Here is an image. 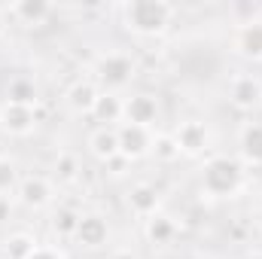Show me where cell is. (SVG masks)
I'll list each match as a JSON object with an SVG mask.
<instances>
[{
  "mask_svg": "<svg viewBox=\"0 0 262 259\" xmlns=\"http://www.w3.org/2000/svg\"><path fill=\"white\" fill-rule=\"evenodd\" d=\"M122 101H125V95H119V92H104V89H101V95H98V101H95V110H92V119H95L98 125L119 128V125H122Z\"/></svg>",
  "mask_w": 262,
  "mask_h": 259,
  "instance_id": "obj_17",
  "label": "cell"
},
{
  "mask_svg": "<svg viewBox=\"0 0 262 259\" xmlns=\"http://www.w3.org/2000/svg\"><path fill=\"white\" fill-rule=\"evenodd\" d=\"M232 49L244 61H262V18H247L235 28Z\"/></svg>",
  "mask_w": 262,
  "mask_h": 259,
  "instance_id": "obj_10",
  "label": "cell"
},
{
  "mask_svg": "<svg viewBox=\"0 0 262 259\" xmlns=\"http://www.w3.org/2000/svg\"><path fill=\"white\" fill-rule=\"evenodd\" d=\"M18 183H21V171H18L15 159L0 156V195L12 198V195H15V189H18Z\"/></svg>",
  "mask_w": 262,
  "mask_h": 259,
  "instance_id": "obj_23",
  "label": "cell"
},
{
  "mask_svg": "<svg viewBox=\"0 0 262 259\" xmlns=\"http://www.w3.org/2000/svg\"><path fill=\"white\" fill-rule=\"evenodd\" d=\"M125 204L137 220H149L162 210V192L152 183H134L125 195Z\"/></svg>",
  "mask_w": 262,
  "mask_h": 259,
  "instance_id": "obj_14",
  "label": "cell"
},
{
  "mask_svg": "<svg viewBox=\"0 0 262 259\" xmlns=\"http://www.w3.org/2000/svg\"><path fill=\"white\" fill-rule=\"evenodd\" d=\"M9 217H12V198L0 195V223H6Z\"/></svg>",
  "mask_w": 262,
  "mask_h": 259,
  "instance_id": "obj_26",
  "label": "cell"
},
{
  "mask_svg": "<svg viewBox=\"0 0 262 259\" xmlns=\"http://www.w3.org/2000/svg\"><path fill=\"white\" fill-rule=\"evenodd\" d=\"M79 159L73 156V153H58L55 156V162H52V174H55V180L58 183H76L79 180Z\"/></svg>",
  "mask_w": 262,
  "mask_h": 259,
  "instance_id": "obj_22",
  "label": "cell"
},
{
  "mask_svg": "<svg viewBox=\"0 0 262 259\" xmlns=\"http://www.w3.org/2000/svg\"><path fill=\"white\" fill-rule=\"evenodd\" d=\"M107 259H140V256H137L134 250H128V247H119V250H113Z\"/></svg>",
  "mask_w": 262,
  "mask_h": 259,
  "instance_id": "obj_27",
  "label": "cell"
},
{
  "mask_svg": "<svg viewBox=\"0 0 262 259\" xmlns=\"http://www.w3.org/2000/svg\"><path fill=\"white\" fill-rule=\"evenodd\" d=\"M15 198H18L28 210H43V207H49L52 198H55L52 180L43 177V174H28V177H21L18 189H15Z\"/></svg>",
  "mask_w": 262,
  "mask_h": 259,
  "instance_id": "obj_12",
  "label": "cell"
},
{
  "mask_svg": "<svg viewBox=\"0 0 262 259\" xmlns=\"http://www.w3.org/2000/svg\"><path fill=\"white\" fill-rule=\"evenodd\" d=\"M116 134H119V156L125 162H140V159L152 156V143H156L152 128H140V125L122 122L116 128Z\"/></svg>",
  "mask_w": 262,
  "mask_h": 259,
  "instance_id": "obj_6",
  "label": "cell"
},
{
  "mask_svg": "<svg viewBox=\"0 0 262 259\" xmlns=\"http://www.w3.org/2000/svg\"><path fill=\"white\" fill-rule=\"evenodd\" d=\"M6 31H9V15H6V6H0V40L6 37Z\"/></svg>",
  "mask_w": 262,
  "mask_h": 259,
  "instance_id": "obj_28",
  "label": "cell"
},
{
  "mask_svg": "<svg viewBox=\"0 0 262 259\" xmlns=\"http://www.w3.org/2000/svg\"><path fill=\"white\" fill-rule=\"evenodd\" d=\"M79 210H73V207H58L55 213H52V220H49V229H52V235L58 238V241H73V235H76V226H79Z\"/></svg>",
  "mask_w": 262,
  "mask_h": 259,
  "instance_id": "obj_19",
  "label": "cell"
},
{
  "mask_svg": "<svg viewBox=\"0 0 262 259\" xmlns=\"http://www.w3.org/2000/svg\"><path fill=\"white\" fill-rule=\"evenodd\" d=\"M162 116V107H159V98L152 92H131L122 101V122L128 125H140V128H156Z\"/></svg>",
  "mask_w": 262,
  "mask_h": 259,
  "instance_id": "obj_4",
  "label": "cell"
},
{
  "mask_svg": "<svg viewBox=\"0 0 262 259\" xmlns=\"http://www.w3.org/2000/svg\"><path fill=\"white\" fill-rule=\"evenodd\" d=\"M174 15H177V9L168 0H128V3H122V25L143 40L162 37L171 28Z\"/></svg>",
  "mask_w": 262,
  "mask_h": 259,
  "instance_id": "obj_2",
  "label": "cell"
},
{
  "mask_svg": "<svg viewBox=\"0 0 262 259\" xmlns=\"http://www.w3.org/2000/svg\"><path fill=\"white\" fill-rule=\"evenodd\" d=\"M226 95H229V104H232L235 110L253 113L262 101V79L253 76V73H235V76L229 79Z\"/></svg>",
  "mask_w": 262,
  "mask_h": 259,
  "instance_id": "obj_5",
  "label": "cell"
},
{
  "mask_svg": "<svg viewBox=\"0 0 262 259\" xmlns=\"http://www.w3.org/2000/svg\"><path fill=\"white\" fill-rule=\"evenodd\" d=\"M40 247V241L28 232H12L6 241H3V259H28L34 250Z\"/></svg>",
  "mask_w": 262,
  "mask_h": 259,
  "instance_id": "obj_21",
  "label": "cell"
},
{
  "mask_svg": "<svg viewBox=\"0 0 262 259\" xmlns=\"http://www.w3.org/2000/svg\"><path fill=\"white\" fill-rule=\"evenodd\" d=\"M92 73H95V82L104 85V92H122L137 76V61L122 49H110V52H101L95 58Z\"/></svg>",
  "mask_w": 262,
  "mask_h": 259,
  "instance_id": "obj_3",
  "label": "cell"
},
{
  "mask_svg": "<svg viewBox=\"0 0 262 259\" xmlns=\"http://www.w3.org/2000/svg\"><path fill=\"white\" fill-rule=\"evenodd\" d=\"M238 162L244 168H262V122L247 119L238 128Z\"/></svg>",
  "mask_w": 262,
  "mask_h": 259,
  "instance_id": "obj_13",
  "label": "cell"
},
{
  "mask_svg": "<svg viewBox=\"0 0 262 259\" xmlns=\"http://www.w3.org/2000/svg\"><path fill=\"white\" fill-rule=\"evenodd\" d=\"M244 259H262V250H253V253H247Z\"/></svg>",
  "mask_w": 262,
  "mask_h": 259,
  "instance_id": "obj_30",
  "label": "cell"
},
{
  "mask_svg": "<svg viewBox=\"0 0 262 259\" xmlns=\"http://www.w3.org/2000/svg\"><path fill=\"white\" fill-rule=\"evenodd\" d=\"M34 128H37V107H25L12 101L0 104V131H6L9 137H28Z\"/></svg>",
  "mask_w": 262,
  "mask_h": 259,
  "instance_id": "obj_9",
  "label": "cell"
},
{
  "mask_svg": "<svg viewBox=\"0 0 262 259\" xmlns=\"http://www.w3.org/2000/svg\"><path fill=\"white\" fill-rule=\"evenodd\" d=\"M171 137L177 140L180 156H189V159L204 156L207 146H210V128H207V122H201V119H183L177 128L171 131Z\"/></svg>",
  "mask_w": 262,
  "mask_h": 259,
  "instance_id": "obj_7",
  "label": "cell"
},
{
  "mask_svg": "<svg viewBox=\"0 0 262 259\" xmlns=\"http://www.w3.org/2000/svg\"><path fill=\"white\" fill-rule=\"evenodd\" d=\"M6 101L12 104H25V107H37V85L31 76H12L6 85Z\"/></svg>",
  "mask_w": 262,
  "mask_h": 259,
  "instance_id": "obj_20",
  "label": "cell"
},
{
  "mask_svg": "<svg viewBox=\"0 0 262 259\" xmlns=\"http://www.w3.org/2000/svg\"><path fill=\"white\" fill-rule=\"evenodd\" d=\"M253 119H256V122H262V101H259V107L253 110Z\"/></svg>",
  "mask_w": 262,
  "mask_h": 259,
  "instance_id": "obj_29",
  "label": "cell"
},
{
  "mask_svg": "<svg viewBox=\"0 0 262 259\" xmlns=\"http://www.w3.org/2000/svg\"><path fill=\"white\" fill-rule=\"evenodd\" d=\"M98 95H101V89H98L95 79H76L73 85H67L64 104H67V110H70L73 116H92Z\"/></svg>",
  "mask_w": 262,
  "mask_h": 259,
  "instance_id": "obj_15",
  "label": "cell"
},
{
  "mask_svg": "<svg viewBox=\"0 0 262 259\" xmlns=\"http://www.w3.org/2000/svg\"><path fill=\"white\" fill-rule=\"evenodd\" d=\"M143 235H146V241H149L152 247H168V244H174V238L180 235V226H177V220H174L171 213L159 210L156 217L143 220Z\"/></svg>",
  "mask_w": 262,
  "mask_h": 259,
  "instance_id": "obj_16",
  "label": "cell"
},
{
  "mask_svg": "<svg viewBox=\"0 0 262 259\" xmlns=\"http://www.w3.org/2000/svg\"><path fill=\"white\" fill-rule=\"evenodd\" d=\"M152 156L159 159V162H174V159H180V146H177V140L171 137V134H156V143H152Z\"/></svg>",
  "mask_w": 262,
  "mask_h": 259,
  "instance_id": "obj_24",
  "label": "cell"
},
{
  "mask_svg": "<svg viewBox=\"0 0 262 259\" xmlns=\"http://www.w3.org/2000/svg\"><path fill=\"white\" fill-rule=\"evenodd\" d=\"M85 146H89V153L98 159V162H113L116 156H119V134L116 128H107V125H98V128L89 134V140H85Z\"/></svg>",
  "mask_w": 262,
  "mask_h": 259,
  "instance_id": "obj_18",
  "label": "cell"
},
{
  "mask_svg": "<svg viewBox=\"0 0 262 259\" xmlns=\"http://www.w3.org/2000/svg\"><path fill=\"white\" fill-rule=\"evenodd\" d=\"M3 6H6L9 21H15L21 28H40L55 12V6L46 3V0H12V3H3Z\"/></svg>",
  "mask_w": 262,
  "mask_h": 259,
  "instance_id": "obj_11",
  "label": "cell"
},
{
  "mask_svg": "<svg viewBox=\"0 0 262 259\" xmlns=\"http://www.w3.org/2000/svg\"><path fill=\"white\" fill-rule=\"evenodd\" d=\"M110 241V223L104 213H82L79 217V226H76V235H73V244H79L82 250H101L107 247Z\"/></svg>",
  "mask_w": 262,
  "mask_h": 259,
  "instance_id": "obj_8",
  "label": "cell"
},
{
  "mask_svg": "<svg viewBox=\"0 0 262 259\" xmlns=\"http://www.w3.org/2000/svg\"><path fill=\"white\" fill-rule=\"evenodd\" d=\"M247 183V168L235 159V156H207L204 165H201V174H198V186H201V195L207 198H235V195L244 189Z\"/></svg>",
  "mask_w": 262,
  "mask_h": 259,
  "instance_id": "obj_1",
  "label": "cell"
},
{
  "mask_svg": "<svg viewBox=\"0 0 262 259\" xmlns=\"http://www.w3.org/2000/svg\"><path fill=\"white\" fill-rule=\"evenodd\" d=\"M28 259H67V256H64V250H61V247H55V244H40V247H37Z\"/></svg>",
  "mask_w": 262,
  "mask_h": 259,
  "instance_id": "obj_25",
  "label": "cell"
}]
</instances>
